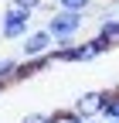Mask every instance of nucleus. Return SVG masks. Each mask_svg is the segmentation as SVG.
<instances>
[{"label": "nucleus", "instance_id": "nucleus-1", "mask_svg": "<svg viewBox=\"0 0 119 123\" xmlns=\"http://www.w3.org/2000/svg\"><path fill=\"white\" fill-rule=\"evenodd\" d=\"M82 24H85V14H78V10H61V7H58L51 17H48L44 27L54 34V44H75Z\"/></svg>", "mask_w": 119, "mask_h": 123}, {"label": "nucleus", "instance_id": "nucleus-2", "mask_svg": "<svg viewBox=\"0 0 119 123\" xmlns=\"http://www.w3.org/2000/svg\"><path fill=\"white\" fill-rule=\"evenodd\" d=\"M31 14L34 10H24L17 4H10L4 10V17H0V38L7 41H24L27 34H31Z\"/></svg>", "mask_w": 119, "mask_h": 123}, {"label": "nucleus", "instance_id": "nucleus-3", "mask_svg": "<svg viewBox=\"0 0 119 123\" xmlns=\"http://www.w3.org/2000/svg\"><path fill=\"white\" fill-rule=\"evenodd\" d=\"M21 51H24V58L51 55V51H54V34H51L48 27H38V31H31V34L21 41Z\"/></svg>", "mask_w": 119, "mask_h": 123}, {"label": "nucleus", "instance_id": "nucleus-4", "mask_svg": "<svg viewBox=\"0 0 119 123\" xmlns=\"http://www.w3.org/2000/svg\"><path fill=\"white\" fill-rule=\"evenodd\" d=\"M106 99H109V89H92V92H82L75 99V113L85 120H102V110H106Z\"/></svg>", "mask_w": 119, "mask_h": 123}, {"label": "nucleus", "instance_id": "nucleus-5", "mask_svg": "<svg viewBox=\"0 0 119 123\" xmlns=\"http://www.w3.org/2000/svg\"><path fill=\"white\" fill-rule=\"evenodd\" d=\"M95 34H99L102 41H106L109 48H112V44H119V17H102Z\"/></svg>", "mask_w": 119, "mask_h": 123}, {"label": "nucleus", "instance_id": "nucleus-6", "mask_svg": "<svg viewBox=\"0 0 119 123\" xmlns=\"http://www.w3.org/2000/svg\"><path fill=\"white\" fill-rule=\"evenodd\" d=\"M17 72H21V62L17 58H0V82H14L17 79Z\"/></svg>", "mask_w": 119, "mask_h": 123}, {"label": "nucleus", "instance_id": "nucleus-7", "mask_svg": "<svg viewBox=\"0 0 119 123\" xmlns=\"http://www.w3.org/2000/svg\"><path fill=\"white\" fill-rule=\"evenodd\" d=\"M102 120H119V89H109L106 110H102Z\"/></svg>", "mask_w": 119, "mask_h": 123}, {"label": "nucleus", "instance_id": "nucleus-8", "mask_svg": "<svg viewBox=\"0 0 119 123\" xmlns=\"http://www.w3.org/2000/svg\"><path fill=\"white\" fill-rule=\"evenodd\" d=\"M61 10H78V14H88L92 10V0H54Z\"/></svg>", "mask_w": 119, "mask_h": 123}, {"label": "nucleus", "instance_id": "nucleus-9", "mask_svg": "<svg viewBox=\"0 0 119 123\" xmlns=\"http://www.w3.org/2000/svg\"><path fill=\"white\" fill-rule=\"evenodd\" d=\"M21 123H51V113H27Z\"/></svg>", "mask_w": 119, "mask_h": 123}, {"label": "nucleus", "instance_id": "nucleus-10", "mask_svg": "<svg viewBox=\"0 0 119 123\" xmlns=\"http://www.w3.org/2000/svg\"><path fill=\"white\" fill-rule=\"evenodd\" d=\"M10 4H17V7H24V10H41L44 0H10Z\"/></svg>", "mask_w": 119, "mask_h": 123}, {"label": "nucleus", "instance_id": "nucleus-11", "mask_svg": "<svg viewBox=\"0 0 119 123\" xmlns=\"http://www.w3.org/2000/svg\"><path fill=\"white\" fill-rule=\"evenodd\" d=\"M82 123H102V120H85V116H82Z\"/></svg>", "mask_w": 119, "mask_h": 123}, {"label": "nucleus", "instance_id": "nucleus-12", "mask_svg": "<svg viewBox=\"0 0 119 123\" xmlns=\"http://www.w3.org/2000/svg\"><path fill=\"white\" fill-rule=\"evenodd\" d=\"M102 123H119V120H102Z\"/></svg>", "mask_w": 119, "mask_h": 123}, {"label": "nucleus", "instance_id": "nucleus-13", "mask_svg": "<svg viewBox=\"0 0 119 123\" xmlns=\"http://www.w3.org/2000/svg\"><path fill=\"white\" fill-rule=\"evenodd\" d=\"M112 4H116V10H119V0H112Z\"/></svg>", "mask_w": 119, "mask_h": 123}]
</instances>
